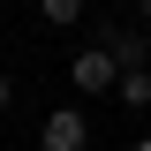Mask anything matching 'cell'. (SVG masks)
<instances>
[{"label":"cell","mask_w":151,"mask_h":151,"mask_svg":"<svg viewBox=\"0 0 151 151\" xmlns=\"http://www.w3.org/2000/svg\"><path fill=\"white\" fill-rule=\"evenodd\" d=\"M38 15L53 23V30H68V23H83V0H38Z\"/></svg>","instance_id":"obj_5"},{"label":"cell","mask_w":151,"mask_h":151,"mask_svg":"<svg viewBox=\"0 0 151 151\" xmlns=\"http://www.w3.org/2000/svg\"><path fill=\"white\" fill-rule=\"evenodd\" d=\"M98 45H106V53L121 60V68H151V30H144V23H113V30L98 38Z\"/></svg>","instance_id":"obj_3"},{"label":"cell","mask_w":151,"mask_h":151,"mask_svg":"<svg viewBox=\"0 0 151 151\" xmlns=\"http://www.w3.org/2000/svg\"><path fill=\"white\" fill-rule=\"evenodd\" d=\"M0 106H15V76H8V68H0Z\"/></svg>","instance_id":"obj_6"},{"label":"cell","mask_w":151,"mask_h":151,"mask_svg":"<svg viewBox=\"0 0 151 151\" xmlns=\"http://www.w3.org/2000/svg\"><path fill=\"white\" fill-rule=\"evenodd\" d=\"M68 83H76L83 98H98V91H113V83H121V60H113L106 45H83V53L68 60Z\"/></svg>","instance_id":"obj_1"},{"label":"cell","mask_w":151,"mask_h":151,"mask_svg":"<svg viewBox=\"0 0 151 151\" xmlns=\"http://www.w3.org/2000/svg\"><path fill=\"white\" fill-rule=\"evenodd\" d=\"M38 151H91V121H83V106H53V113H45Z\"/></svg>","instance_id":"obj_2"},{"label":"cell","mask_w":151,"mask_h":151,"mask_svg":"<svg viewBox=\"0 0 151 151\" xmlns=\"http://www.w3.org/2000/svg\"><path fill=\"white\" fill-rule=\"evenodd\" d=\"M136 23H144V30H151V0H136Z\"/></svg>","instance_id":"obj_7"},{"label":"cell","mask_w":151,"mask_h":151,"mask_svg":"<svg viewBox=\"0 0 151 151\" xmlns=\"http://www.w3.org/2000/svg\"><path fill=\"white\" fill-rule=\"evenodd\" d=\"M129 151H151V136H144V144H129Z\"/></svg>","instance_id":"obj_8"},{"label":"cell","mask_w":151,"mask_h":151,"mask_svg":"<svg viewBox=\"0 0 151 151\" xmlns=\"http://www.w3.org/2000/svg\"><path fill=\"white\" fill-rule=\"evenodd\" d=\"M113 98H121V106H151V68H121Z\"/></svg>","instance_id":"obj_4"}]
</instances>
